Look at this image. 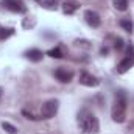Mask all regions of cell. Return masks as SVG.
Returning a JSON list of instances; mask_svg holds the SVG:
<instances>
[{"mask_svg": "<svg viewBox=\"0 0 134 134\" xmlns=\"http://www.w3.org/2000/svg\"><path fill=\"white\" fill-rule=\"evenodd\" d=\"M126 108H128V98L123 91H119L115 94V100L111 109V117L115 123H123L126 120Z\"/></svg>", "mask_w": 134, "mask_h": 134, "instance_id": "obj_1", "label": "cell"}, {"mask_svg": "<svg viewBox=\"0 0 134 134\" xmlns=\"http://www.w3.org/2000/svg\"><path fill=\"white\" fill-rule=\"evenodd\" d=\"M55 76H56V80L61 81V83H70V81L73 80V72L69 70V69H66V67H59V69L55 70Z\"/></svg>", "mask_w": 134, "mask_h": 134, "instance_id": "obj_8", "label": "cell"}, {"mask_svg": "<svg viewBox=\"0 0 134 134\" xmlns=\"http://www.w3.org/2000/svg\"><path fill=\"white\" fill-rule=\"evenodd\" d=\"M78 8H80V3L75 0H64V3H63V11L66 14H73Z\"/></svg>", "mask_w": 134, "mask_h": 134, "instance_id": "obj_9", "label": "cell"}, {"mask_svg": "<svg viewBox=\"0 0 134 134\" xmlns=\"http://www.w3.org/2000/svg\"><path fill=\"white\" fill-rule=\"evenodd\" d=\"M114 8L119 11H126L128 9V0H114Z\"/></svg>", "mask_w": 134, "mask_h": 134, "instance_id": "obj_13", "label": "cell"}, {"mask_svg": "<svg viewBox=\"0 0 134 134\" xmlns=\"http://www.w3.org/2000/svg\"><path fill=\"white\" fill-rule=\"evenodd\" d=\"M13 34H14V30H13V28H3V27H0V41L8 39V37L13 36Z\"/></svg>", "mask_w": 134, "mask_h": 134, "instance_id": "obj_15", "label": "cell"}, {"mask_svg": "<svg viewBox=\"0 0 134 134\" xmlns=\"http://www.w3.org/2000/svg\"><path fill=\"white\" fill-rule=\"evenodd\" d=\"M133 66H134V45L130 44L125 58H123V59L119 63V66H117V73H126Z\"/></svg>", "mask_w": 134, "mask_h": 134, "instance_id": "obj_3", "label": "cell"}, {"mask_svg": "<svg viewBox=\"0 0 134 134\" xmlns=\"http://www.w3.org/2000/svg\"><path fill=\"white\" fill-rule=\"evenodd\" d=\"M2 128H3L8 134H17V128H16L14 125L8 123V122H3V123H2Z\"/></svg>", "mask_w": 134, "mask_h": 134, "instance_id": "obj_16", "label": "cell"}, {"mask_svg": "<svg viewBox=\"0 0 134 134\" xmlns=\"http://www.w3.org/2000/svg\"><path fill=\"white\" fill-rule=\"evenodd\" d=\"M78 122H80V126L84 134H98V131H100L98 119L95 117L94 112H91L87 109H83L78 114Z\"/></svg>", "mask_w": 134, "mask_h": 134, "instance_id": "obj_2", "label": "cell"}, {"mask_svg": "<svg viewBox=\"0 0 134 134\" xmlns=\"http://www.w3.org/2000/svg\"><path fill=\"white\" fill-rule=\"evenodd\" d=\"M3 8L13 11V13H25L27 11V6L24 5L22 0H3L2 2Z\"/></svg>", "mask_w": 134, "mask_h": 134, "instance_id": "obj_5", "label": "cell"}, {"mask_svg": "<svg viewBox=\"0 0 134 134\" xmlns=\"http://www.w3.org/2000/svg\"><path fill=\"white\" fill-rule=\"evenodd\" d=\"M47 55L50 56V58H56V59H61L64 55H63V50L59 48V47H56V48H52V50H48L47 52Z\"/></svg>", "mask_w": 134, "mask_h": 134, "instance_id": "obj_14", "label": "cell"}, {"mask_svg": "<svg viewBox=\"0 0 134 134\" xmlns=\"http://www.w3.org/2000/svg\"><path fill=\"white\" fill-rule=\"evenodd\" d=\"M42 52L41 50H37V48H31V50H28L27 53H25V58L27 59H30L31 63H39L41 59H42Z\"/></svg>", "mask_w": 134, "mask_h": 134, "instance_id": "obj_10", "label": "cell"}, {"mask_svg": "<svg viewBox=\"0 0 134 134\" xmlns=\"http://www.w3.org/2000/svg\"><path fill=\"white\" fill-rule=\"evenodd\" d=\"M120 27H122L125 31H128V33H133V30H134V24L130 19H122V20H120Z\"/></svg>", "mask_w": 134, "mask_h": 134, "instance_id": "obj_12", "label": "cell"}, {"mask_svg": "<svg viewBox=\"0 0 134 134\" xmlns=\"http://www.w3.org/2000/svg\"><path fill=\"white\" fill-rule=\"evenodd\" d=\"M58 108H59V101L58 100H55V98L47 100L42 104V108H41V117L45 119V120L55 117V114L58 112Z\"/></svg>", "mask_w": 134, "mask_h": 134, "instance_id": "obj_4", "label": "cell"}, {"mask_svg": "<svg viewBox=\"0 0 134 134\" xmlns=\"http://www.w3.org/2000/svg\"><path fill=\"white\" fill-rule=\"evenodd\" d=\"M114 47H115L117 50H120V48L123 47V41H122L120 37H117V39H115V44H114Z\"/></svg>", "mask_w": 134, "mask_h": 134, "instance_id": "obj_17", "label": "cell"}, {"mask_svg": "<svg viewBox=\"0 0 134 134\" xmlns=\"http://www.w3.org/2000/svg\"><path fill=\"white\" fill-rule=\"evenodd\" d=\"M80 84L87 86V87H97L100 84V80L97 76H94L92 73H89V72H81V75H80Z\"/></svg>", "mask_w": 134, "mask_h": 134, "instance_id": "obj_6", "label": "cell"}, {"mask_svg": "<svg viewBox=\"0 0 134 134\" xmlns=\"http://www.w3.org/2000/svg\"><path fill=\"white\" fill-rule=\"evenodd\" d=\"M36 3L47 9H56V0H36Z\"/></svg>", "mask_w": 134, "mask_h": 134, "instance_id": "obj_11", "label": "cell"}, {"mask_svg": "<svg viewBox=\"0 0 134 134\" xmlns=\"http://www.w3.org/2000/svg\"><path fill=\"white\" fill-rule=\"evenodd\" d=\"M84 19H86L87 25H91L92 28H97V27H100V24H101L100 14H98L97 11H94V9H87V11L84 13Z\"/></svg>", "mask_w": 134, "mask_h": 134, "instance_id": "obj_7", "label": "cell"}, {"mask_svg": "<svg viewBox=\"0 0 134 134\" xmlns=\"http://www.w3.org/2000/svg\"><path fill=\"white\" fill-rule=\"evenodd\" d=\"M0 98H2V89H0Z\"/></svg>", "mask_w": 134, "mask_h": 134, "instance_id": "obj_18", "label": "cell"}]
</instances>
